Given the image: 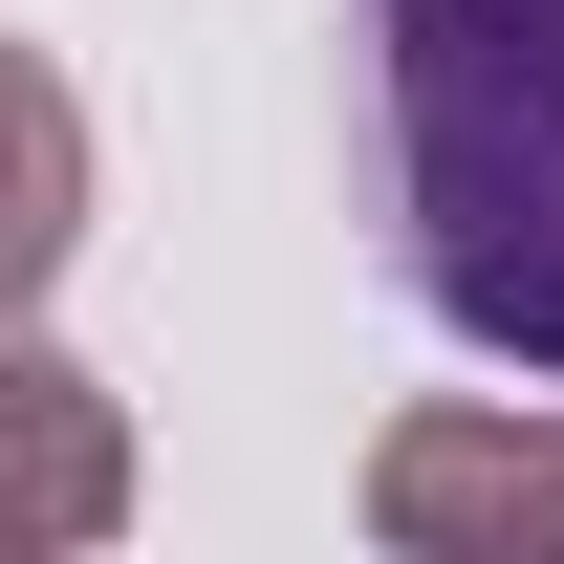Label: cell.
<instances>
[{"label":"cell","mask_w":564,"mask_h":564,"mask_svg":"<svg viewBox=\"0 0 564 564\" xmlns=\"http://www.w3.org/2000/svg\"><path fill=\"white\" fill-rule=\"evenodd\" d=\"M66 239H87V109L44 44H0V326L66 282Z\"/></svg>","instance_id":"cell-4"},{"label":"cell","mask_w":564,"mask_h":564,"mask_svg":"<svg viewBox=\"0 0 564 564\" xmlns=\"http://www.w3.org/2000/svg\"><path fill=\"white\" fill-rule=\"evenodd\" d=\"M109 521H131V413L0 326V543H109Z\"/></svg>","instance_id":"cell-3"},{"label":"cell","mask_w":564,"mask_h":564,"mask_svg":"<svg viewBox=\"0 0 564 564\" xmlns=\"http://www.w3.org/2000/svg\"><path fill=\"white\" fill-rule=\"evenodd\" d=\"M369 543H413V564H564V413H391L369 434Z\"/></svg>","instance_id":"cell-2"},{"label":"cell","mask_w":564,"mask_h":564,"mask_svg":"<svg viewBox=\"0 0 564 564\" xmlns=\"http://www.w3.org/2000/svg\"><path fill=\"white\" fill-rule=\"evenodd\" d=\"M391 282L478 369L564 391V0H369Z\"/></svg>","instance_id":"cell-1"}]
</instances>
